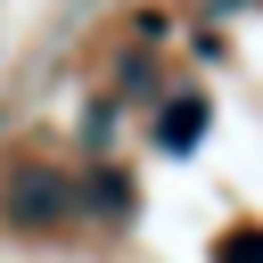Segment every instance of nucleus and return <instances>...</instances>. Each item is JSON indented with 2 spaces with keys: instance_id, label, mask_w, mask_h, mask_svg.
<instances>
[{
  "instance_id": "obj_1",
  "label": "nucleus",
  "mask_w": 263,
  "mask_h": 263,
  "mask_svg": "<svg viewBox=\"0 0 263 263\" xmlns=\"http://www.w3.org/2000/svg\"><path fill=\"white\" fill-rule=\"evenodd\" d=\"M66 205H74V189H66V173H49V164H25V173L8 181V197H0V214H8L16 230H49V222H66Z\"/></svg>"
},
{
  "instance_id": "obj_2",
  "label": "nucleus",
  "mask_w": 263,
  "mask_h": 263,
  "mask_svg": "<svg viewBox=\"0 0 263 263\" xmlns=\"http://www.w3.org/2000/svg\"><path fill=\"white\" fill-rule=\"evenodd\" d=\"M156 140H164L173 156H189V148L205 140V99H164V123H156Z\"/></svg>"
},
{
  "instance_id": "obj_3",
  "label": "nucleus",
  "mask_w": 263,
  "mask_h": 263,
  "mask_svg": "<svg viewBox=\"0 0 263 263\" xmlns=\"http://www.w3.org/2000/svg\"><path fill=\"white\" fill-rule=\"evenodd\" d=\"M214 263H263V230H222L214 238Z\"/></svg>"
}]
</instances>
